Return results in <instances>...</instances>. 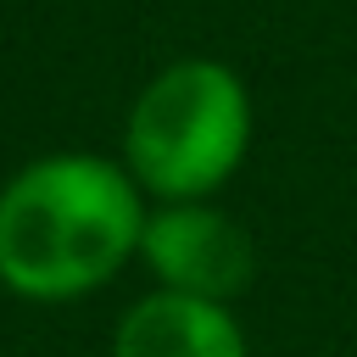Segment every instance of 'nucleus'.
Returning a JSON list of instances; mask_svg holds the SVG:
<instances>
[{
    "mask_svg": "<svg viewBox=\"0 0 357 357\" xmlns=\"http://www.w3.org/2000/svg\"><path fill=\"white\" fill-rule=\"evenodd\" d=\"M139 240V178L106 156H39L0 190V284L28 301H67L106 284Z\"/></svg>",
    "mask_w": 357,
    "mask_h": 357,
    "instance_id": "f257e3e1",
    "label": "nucleus"
},
{
    "mask_svg": "<svg viewBox=\"0 0 357 357\" xmlns=\"http://www.w3.org/2000/svg\"><path fill=\"white\" fill-rule=\"evenodd\" d=\"M139 257L151 262L162 290L201 296V301H234L251 284V240L245 229L206 206V201H167L156 218H145Z\"/></svg>",
    "mask_w": 357,
    "mask_h": 357,
    "instance_id": "7ed1b4c3",
    "label": "nucleus"
},
{
    "mask_svg": "<svg viewBox=\"0 0 357 357\" xmlns=\"http://www.w3.org/2000/svg\"><path fill=\"white\" fill-rule=\"evenodd\" d=\"M251 145V95L234 67L190 56L162 67L123 128V167L162 201H206Z\"/></svg>",
    "mask_w": 357,
    "mask_h": 357,
    "instance_id": "f03ea898",
    "label": "nucleus"
},
{
    "mask_svg": "<svg viewBox=\"0 0 357 357\" xmlns=\"http://www.w3.org/2000/svg\"><path fill=\"white\" fill-rule=\"evenodd\" d=\"M112 357H245V335L223 301L156 290L123 312Z\"/></svg>",
    "mask_w": 357,
    "mask_h": 357,
    "instance_id": "20e7f679",
    "label": "nucleus"
}]
</instances>
